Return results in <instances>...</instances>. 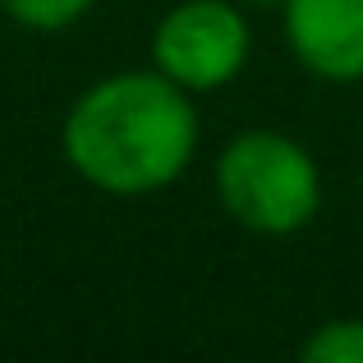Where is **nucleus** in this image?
I'll list each match as a JSON object with an SVG mask.
<instances>
[{"label":"nucleus","mask_w":363,"mask_h":363,"mask_svg":"<svg viewBox=\"0 0 363 363\" xmlns=\"http://www.w3.org/2000/svg\"><path fill=\"white\" fill-rule=\"evenodd\" d=\"M60 147L74 175L111 198L161 194L194 166V92L170 83L161 69L111 74L69 106Z\"/></svg>","instance_id":"obj_1"},{"label":"nucleus","mask_w":363,"mask_h":363,"mask_svg":"<svg viewBox=\"0 0 363 363\" xmlns=\"http://www.w3.org/2000/svg\"><path fill=\"white\" fill-rule=\"evenodd\" d=\"M9 9V18L33 33H60V28L79 23L97 0H0Z\"/></svg>","instance_id":"obj_6"},{"label":"nucleus","mask_w":363,"mask_h":363,"mask_svg":"<svg viewBox=\"0 0 363 363\" xmlns=\"http://www.w3.org/2000/svg\"><path fill=\"white\" fill-rule=\"evenodd\" d=\"M285 42L322 83H363V0H285Z\"/></svg>","instance_id":"obj_4"},{"label":"nucleus","mask_w":363,"mask_h":363,"mask_svg":"<svg viewBox=\"0 0 363 363\" xmlns=\"http://www.w3.org/2000/svg\"><path fill=\"white\" fill-rule=\"evenodd\" d=\"M216 198L235 225L281 240L308 230L322 212V170L290 133L244 129L216 157Z\"/></svg>","instance_id":"obj_2"},{"label":"nucleus","mask_w":363,"mask_h":363,"mask_svg":"<svg viewBox=\"0 0 363 363\" xmlns=\"http://www.w3.org/2000/svg\"><path fill=\"white\" fill-rule=\"evenodd\" d=\"M240 5H244V9H281L285 0H240Z\"/></svg>","instance_id":"obj_7"},{"label":"nucleus","mask_w":363,"mask_h":363,"mask_svg":"<svg viewBox=\"0 0 363 363\" xmlns=\"http://www.w3.org/2000/svg\"><path fill=\"white\" fill-rule=\"evenodd\" d=\"M303 363H363V318H331L299 345Z\"/></svg>","instance_id":"obj_5"},{"label":"nucleus","mask_w":363,"mask_h":363,"mask_svg":"<svg viewBox=\"0 0 363 363\" xmlns=\"http://www.w3.org/2000/svg\"><path fill=\"white\" fill-rule=\"evenodd\" d=\"M253 33L240 0H179L152 33V69L184 92H221L244 74Z\"/></svg>","instance_id":"obj_3"}]
</instances>
